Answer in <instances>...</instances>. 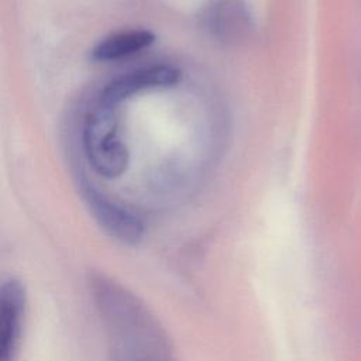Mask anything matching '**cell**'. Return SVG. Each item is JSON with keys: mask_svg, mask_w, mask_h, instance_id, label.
<instances>
[{"mask_svg": "<svg viewBox=\"0 0 361 361\" xmlns=\"http://www.w3.org/2000/svg\"><path fill=\"white\" fill-rule=\"evenodd\" d=\"M83 200L96 223L111 238L123 244H137L142 238L144 224L140 217L99 193L92 185L85 186Z\"/></svg>", "mask_w": 361, "mask_h": 361, "instance_id": "3957f363", "label": "cell"}, {"mask_svg": "<svg viewBox=\"0 0 361 361\" xmlns=\"http://www.w3.org/2000/svg\"><path fill=\"white\" fill-rule=\"evenodd\" d=\"M180 72L169 65H152L124 73L113 79L100 93L99 103L118 107V104L135 93L148 89L168 87L179 82Z\"/></svg>", "mask_w": 361, "mask_h": 361, "instance_id": "277c9868", "label": "cell"}, {"mask_svg": "<svg viewBox=\"0 0 361 361\" xmlns=\"http://www.w3.org/2000/svg\"><path fill=\"white\" fill-rule=\"evenodd\" d=\"M24 286L14 278L6 281L0 292V361H14L25 317Z\"/></svg>", "mask_w": 361, "mask_h": 361, "instance_id": "5b68a950", "label": "cell"}, {"mask_svg": "<svg viewBox=\"0 0 361 361\" xmlns=\"http://www.w3.org/2000/svg\"><path fill=\"white\" fill-rule=\"evenodd\" d=\"M83 148L92 168L107 179L118 178L130 164V152L118 137L117 107L97 106L87 113L83 126Z\"/></svg>", "mask_w": 361, "mask_h": 361, "instance_id": "7a4b0ae2", "label": "cell"}, {"mask_svg": "<svg viewBox=\"0 0 361 361\" xmlns=\"http://www.w3.org/2000/svg\"><path fill=\"white\" fill-rule=\"evenodd\" d=\"M207 28L217 37L231 39L240 37L250 27V16L238 0L217 1L206 11Z\"/></svg>", "mask_w": 361, "mask_h": 361, "instance_id": "8992f818", "label": "cell"}, {"mask_svg": "<svg viewBox=\"0 0 361 361\" xmlns=\"http://www.w3.org/2000/svg\"><path fill=\"white\" fill-rule=\"evenodd\" d=\"M87 285L107 361H178L164 324L137 293L100 272Z\"/></svg>", "mask_w": 361, "mask_h": 361, "instance_id": "6da1fadb", "label": "cell"}, {"mask_svg": "<svg viewBox=\"0 0 361 361\" xmlns=\"http://www.w3.org/2000/svg\"><path fill=\"white\" fill-rule=\"evenodd\" d=\"M155 35L148 30H130L113 34L92 49V59L99 62L116 61L149 47Z\"/></svg>", "mask_w": 361, "mask_h": 361, "instance_id": "52a82bcc", "label": "cell"}]
</instances>
